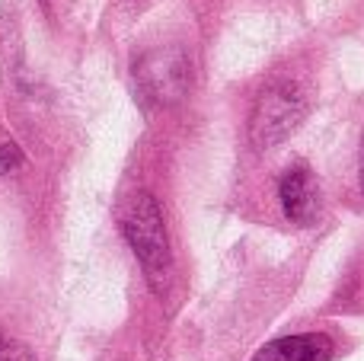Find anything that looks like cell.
I'll return each mask as SVG.
<instances>
[{
	"mask_svg": "<svg viewBox=\"0 0 364 361\" xmlns=\"http://www.w3.org/2000/svg\"><path fill=\"white\" fill-rule=\"evenodd\" d=\"M122 230H125L134 256L144 266L147 279L154 285H164L170 279L173 256H170V240H166V230H164V217H160L154 195L138 189L125 198V205H122Z\"/></svg>",
	"mask_w": 364,
	"mask_h": 361,
	"instance_id": "cell-1",
	"label": "cell"
},
{
	"mask_svg": "<svg viewBox=\"0 0 364 361\" xmlns=\"http://www.w3.org/2000/svg\"><path fill=\"white\" fill-rule=\"evenodd\" d=\"M304 115H307V99L301 96V90L294 83H272L259 96L256 109H252V122H250L252 147L256 151H272L301 125Z\"/></svg>",
	"mask_w": 364,
	"mask_h": 361,
	"instance_id": "cell-2",
	"label": "cell"
},
{
	"mask_svg": "<svg viewBox=\"0 0 364 361\" xmlns=\"http://www.w3.org/2000/svg\"><path fill=\"white\" fill-rule=\"evenodd\" d=\"M278 202H282V211L291 224L307 227V224L316 221V215H320V185H316V176L307 163H294L282 173Z\"/></svg>",
	"mask_w": 364,
	"mask_h": 361,
	"instance_id": "cell-3",
	"label": "cell"
},
{
	"mask_svg": "<svg viewBox=\"0 0 364 361\" xmlns=\"http://www.w3.org/2000/svg\"><path fill=\"white\" fill-rule=\"evenodd\" d=\"M333 358V339L326 333H301L284 336L262 345L252 361H329Z\"/></svg>",
	"mask_w": 364,
	"mask_h": 361,
	"instance_id": "cell-4",
	"label": "cell"
},
{
	"mask_svg": "<svg viewBox=\"0 0 364 361\" xmlns=\"http://www.w3.org/2000/svg\"><path fill=\"white\" fill-rule=\"evenodd\" d=\"M0 361H36V358H32V352L23 343L0 333Z\"/></svg>",
	"mask_w": 364,
	"mask_h": 361,
	"instance_id": "cell-5",
	"label": "cell"
},
{
	"mask_svg": "<svg viewBox=\"0 0 364 361\" xmlns=\"http://www.w3.org/2000/svg\"><path fill=\"white\" fill-rule=\"evenodd\" d=\"M16 163H19V151H16V147H13V144L0 147V173H10Z\"/></svg>",
	"mask_w": 364,
	"mask_h": 361,
	"instance_id": "cell-6",
	"label": "cell"
},
{
	"mask_svg": "<svg viewBox=\"0 0 364 361\" xmlns=\"http://www.w3.org/2000/svg\"><path fill=\"white\" fill-rule=\"evenodd\" d=\"M358 185L364 192V134H361V147H358Z\"/></svg>",
	"mask_w": 364,
	"mask_h": 361,
	"instance_id": "cell-7",
	"label": "cell"
}]
</instances>
